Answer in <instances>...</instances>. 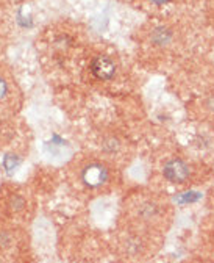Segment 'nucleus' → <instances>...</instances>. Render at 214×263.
Returning <instances> with one entry per match:
<instances>
[{
	"label": "nucleus",
	"instance_id": "obj_2",
	"mask_svg": "<svg viewBox=\"0 0 214 263\" xmlns=\"http://www.w3.org/2000/svg\"><path fill=\"white\" fill-rule=\"evenodd\" d=\"M164 177L172 183H183L189 179V166L183 160H170L164 164Z\"/></svg>",
	"mask_w": 214,
	"mask_h": 263
},
{
	"label": "nucleus",
	"instance_id": "obj_7",
	"mask_svg": "<svg viewBox=\"0 0 214 263\" xmlns=\"http://www.w3.org/2000/svg\"><path fill=\"white\" fill-rule=\"evenodd\" d=\"M16 164H17V161H16V160H13V158H11V155L5 158V166H7V170H8V171L14 170V168H16Z\"/></svg>",
	"mask_w": 214,
	"mask_h": 263
},
{
	"label": "nucleus",
	"instance_id": "obj_5",
	"mask_svg": "<svg viewBox=\"0 0 214 263\" xmlns=\"http://www.w3.org/2000/svg\"><path fill=\"white\" fill-rule=\"evenodd\" d=\"M25 207V201H24V197L19 196V194H14L11 196V199H10V209L13 212H19Z\"/></svg>",
	"mask_w": 214,
	"mask_h": 263
},
{
	"label": "nucleus",
	"instance_id": "obj_3",
	"mask_svg": "<svg viewBox=\"0 0 214 263\" xmlns=\"http://www.w3.org/2000/svg\"><path fill=\"white\" fill-rule=\"evenodd\" d=\"M91 71L99 80H110L116 74V64L108 57H96L93 64H91Z\"/></svg>",
	"mask_w": 214,
	"mask_h": 263
},
{
	"label": "nucleus",
	"instance_id": "obj_1",
	"mask_svg": "<svg viewBox=\"0 0 214 263\" xmlns=\"http://www.w3.org/2000/svg\"><path fill=\"white\" fill-rule=\"evenodd\" d=\"M108 180V170L100 163H89L81 171V182L88 188H99Z\"/></svg>",
	"mask_w": 214,
	"mask_h": 263
},
{
	"label": "nucleus",
	"instance_id": "obj_4",
	"mask_svg": "<svg viewBox=\"0 0 214 263\" xmlns=\"http://www.w3.org/2000/svg\"><path fill=\"white\" fill-rule=\"evenodd\" d=\"M172 40V33L170 30L164 28V27H158L152 33V41H154L157 46H166L169 41Z\"/></svg>",
	"mask_w": 214,
	"mask_h": 263
},
{
	"label": "nucleus",
	"instance_id": "obj_6",
	"mask_svg": "<svg viewBox=\"0 0 214 263\" xmlns=\"http://www.w3.org/2000/svg\"><path fill=\"white\" fill-rule=\"evenodd\" d=\"M7 92H8V85H7V82L4 79H0V101L5 99Z\"/></svg>",
	"mask_w": 214,
	"mask_h": 263
},
{
	"label": "nucleus",
	"instance_id": "obj_8",
	"mask_svg": "<svg viewBox=\"0 0 214 263\" xmlns=\"http://www.w3.org/2000/svg\"><path fill=\"white\" fill-rule=\"evenodd\" d=\"M152 2L157 4V5H163V4H166V2H167V0H152Z\"/></svg>",
	"mask_w": 214,
	"mask_h": 263
}]
</instances>
